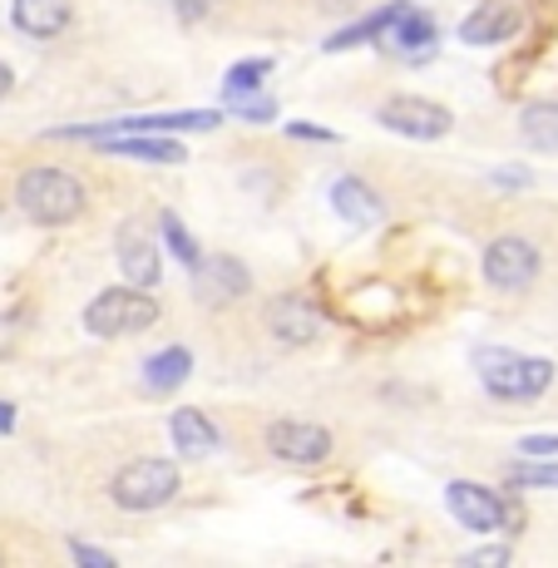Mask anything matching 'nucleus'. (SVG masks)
<instances>
[{"label":"nucleus","mask_w":558,"mask_h":568,"mask_svg":"<svg viewBox=\"0 0 558 568\" xmlns=\"http://www.w3.org/2000/svg\"><path fill=\"white\" fill-rule=\"evenodd\" d=\"M16 203L26 207L35 223L64 227L84 213V183L70 169H54V163H35V169L20 173L16 183Z\"/></svg>","instance_id":"nucleus-1"},{"label":"nucleus","mask_w":558,"mask_h":568,"mask_svg":"<svg viewBox=\"0 0 558 568\" xmlns=\"http://www.w3.org/2000/svg\"><path fill=\"white\" fill-rule=\"evenodd\" d=\"M475 366H479V381H485V390L495 400H539L544 390L554 386V362L505 352V346L475 352Z\"/></svg>","instance_id":"nucleus-2"},{"label":"nucleus","mask_w":558,"mask_h":568,"mask_svg":"<svg viewBox=\"0 0 558 568\" xmlns=\"http://www.w3.org/2000/svg\"><path fill=\"white\" fill-rule=\"evenodd\" d=\"M163 316V307L149 297V287H104L84 307V332L114 342V336H139Z\"/></svg>","instance_id":"nucleus-3"},{"label":"nucleus","mask_w":558,"mask_h":568,"mask_svg":"<svg viewBox=\"0 0 558 568\" xmlns=\"http://www.w3.org/2000/svg\"><path fill=\"white\" fill-rule=\"evenodd\" d=\"M179 485H183L179 465L159 460V455H144V460H129L109 479V499H114L119 509H129V515H153V509H163L179 495Z\"/></svg>","instance_id":"nucleus-4"},{"label":"nucleus","mask_w":558,"mask_h":568,"mask_svg":"<svg viewBox=\"0 0 558 568\" xmlns=\"http://www.w3.org/2000/svg\"><path fill=\"white\" fill-rule=\"evenodd\" d=\"M371 45L381 54H390V60H430L440 50V26L420 6H386Z\"/></svg>","instance_id":"nucleus-5"},{"label":"nucleus","mask_w":558,"mask_h":568,"mask_svg":"<svg viewBox=\"0 0 558 568\" xmlns=\"http://www.w3.org/2000/svg\"><path fill=\"white\" fill-rule=\"evenodd\" d=\"M376 119L390 129V134L415 139V144H435V139H445L455 129L450 109L435 104V100H415V94H396V100H386Z\"/></svg>","instance_id":"nucleus-6"},{"label":"nucleus","mask_w":558,"mask_h":568,"mask_svg":"<svg viewBox=\"0 0 558 568\" xmlns=\"http://www.w3.org/2000/svg\"><path fill=\"white\" fill-rule=\"evenodd\" d=\"M485 282L495 292H529L539 282V247L529 237H495L485 247Z\"/></svg>","instance_id":"nucleus-7"},{"label":"nucleus","mask_w":558,"mask_h":568,"mask_svg":"<svg viewBox=\"0 0 558 568\" xmlns=\"http://www.w3.org/2000/svg\"><path fill=\"white\" fill-rule=\"evenodd\" d=\"M445 505H450V515L465 524L469 534H499L509 524V505L495 495V489H485V485H475V479H450L445 485Z\"/></svg>","instance_id":"nucleus-8"},{"label":"nucleus","mask_w":558,"mask_h":568,"mask_svg":"<svg viewBox=\"0 0 558 568\" xmlns=\"http://www.w3.org/2000/svg\"><path fill=\"white\" fill-rule=\"evenodd\" d=\"M267 450L282 465H322L332 455V430L312 420H272L267 425Z\"/></svg>","instance_id":"nucleus-9"},{"label":"nucleus","mask_w":558,"mask_h":568,"mask_svg":"<svg viewBox=\"0 0 558 568\" xmlns=\"http://www.w3.org/2000/svg\"><path fill=\"white\" fill-rule=\"evenodd\" d=\"M267 332L277 346H312L316 336L326 332V316L316 312V302L302 297V292H282L267 307Z\"/></svg>","instance_id":"nucleus-10"},{"label":"nucleus","mask_w":558,"mask_h":568,"mask_svg":"<svg viewBox=\"0 0 558 568\" xmlns=\"http://www.w3.org/2000/svg\"><path fill=\"white\" fill-rule=\"evenodd\" d=\"M193 272H199V277H193V292H199V302H207V307H227V302H237L247 287H253V272L227 253L199 257Z\"/></svg>","instance_id":"nucleus-11"},{"label":"nucleus","mask_w":558,"mask_h":568,"mask_svg":"<svg viewBox=\"0 0 558 568\" xmlns=\"http://www.w3.org/2000/svg\"><path fill=\"white\" fill-rule=\"evenodd\" d=\"M10 20H16V30H26V36L54 40L70 30L74 6L70 0H10Z\"/></svg>","instance_id":"nucleus-12"},{"label":"nucleus","mask_w":558,"mask_h":568,"mask_svg":"<svg viewBox=\"0 0 558 568\" xmlns=\"http://www.w3.org/2000/svg\"><path fill=\"white\" fill-rule=\"evenodd\" d=\"M169 435H173V450L189 455V460H203V455H213L217 445H223V435H217V425L207 420L203 410L183 406L169 415Z\"/></svg>","instance_id":"nucleus-13"},{"label":"nucleus","mask_w":558,"mask_h":568,"mask_svg":"<svg viewBox=\"0 0 558 568\" xmlns=\"http://www.w3.org/2000/svg\"><path fill=\"white\" fill-rule=\"evenodd\" d=\"M514 30H519V10H514L509 0H485V6L459 26V40H465V45H499Z\"/></svg>","instance_id":"nucleus-14"},{"label":"nucleus","mask_w":558,"mask_h":568,"mask_svg":"<svg viewBox=\"0 0 558 568\" xmlns=\"http://www.w3.org/2000/svg\"><path fill=\"white\" fill-rule=\"evenodd\" d=\"M94 144H100L104 154L139 159V163H183V159H189L179 139H169V134H124V139L104 134V139H94Z\"/></svg>","instance_id":"nucleus-15"},{"label":"nucleus","mask_w":558,"mask_h":568,"mask_svg":"<svg viewBox=\"0 0 558 568\" xmlns=\"http://www.w3.org/2000/svg\"><path fill=\"white\" fill-rule=\"evenodd\" d=\"M332 207H336V213H342L352 227H376L381 217H386V203L371 193V183L352 179V173L332 183Z\"/></svg>","instance_id":"nucleus-16"},{"label":"nucleus","mask_w":558,"mask_h":568,"mask_svg":"<svg viewBox=\"0 0 558 568\" xmlns=\"http://www.w3.org/2000/svg\"><path fill=\"white\" fill-rule=\"evenodd\" d=\"M189 371H193V352H189V346H163V352H153L144 362V390H153V396L179 390L183 381H189Z\"/></svg>","instance_id":"nucleus-17"},{"label":"nucleus","mask_w":558,"mask_h":568,"mask_svg":"<svg viewBox=\"0 0 558 568\" xmlns=\"http://www.w3.org/2000/svg\"><path fill=\"white\" fill-rule=\"evenodd\" d=\"M119 272L129 287H153L159 282V247L144 233H124L119 237Z\"/></svg>","instance_id":"nucleus-18"},{"label":"nucleus","mask_w":558,"mask_h":568,"mask_svg":"<svg viewBox=\"0 0 558 568\" xmlns=\"http://www.w3.org/2000/svg\"><path fill=\"white\" fill-rule=\"evenodd\" d=\"M519 134L529 149H539V154H558V104H529L519 114Z\"/></svg>","instance_id":"nucleus-19"},{"label":"nucleus","mask_w":558,"mask_h":568,"mask_svg":"<svg viewBox=\"0 0 558 568\" xmlns=\"http://www.w3.org/2000/svg\"><path fill=\"white\" fill-rule=\"evenodd\" d=\"M159 233H163V247H169L173 257L183 262V267H199V243L189 237V227L179 223V213H159Z\"/></svg>","instance_id":"nucleus-20"},{"label":"nucleus","mask_w":558,"mask_h":568,"mask_svg":"<svg viewBox=\"0 0 558 568\" xmlns=\"http://www.w3.org/2000/svg\"><path fill=\"white\" fill-rule=\"evenodd\" d=\"M227 114L247 119V124H267V119H277V104H272L262 90H253V94H227Z\"/></svg>","instance_id":"nucleus-21"},{"label":"nucleus","mask_w":558,"mask_h":568,"mask_svg":"<svg viewBox=\"0 0 558 568\" xmlns=\"http://www.w3.org/2000/svg\"><path fill=\"white\" fill-rule=\"evenodd\" d=\"M509 479L514 485H524V489H558V455L554 460H534V465H514L509 469Z\"/></svg>","instance_id":"nucleus-22"},{"label":"nucleus","mask_w":558,"mask_h":568,"mask_svg":"<svg viewBox=\"0 0 558 568\" xmlns=\"http://www.w3.org/2000/svg\"><path fill=\"white\" fill-rule=\"evenodd\" d=\"M267 70H272L267 60H253V64H237V70H227V94H253V90H262Z\"/></svg>","instance_id":"nucleus-23"},{"label":"nucleus","mask_w":558,"mask_h":568,"mask_svg":"<svg viewBox=\"0 0 558 568\" xmlns=\"http://www.w3.org/2000/svg\"><path fill=\"white\" fill-rule=\"evenodd\" d=\"M381 10H386V6H381ZM381 10H376V16H366V20H356V26L336 30V36L326 40V50H346V45H361V40L371 45V36H376V26H381Z\"/></svg>","instance_id":"nucleus-24"},{"label":"nucleus","mask_w":558,"mask_h":568,"mask_svg":"<svg viewBox=\"0 0 558 568\" xmlns=\"http://www.w3.org/2000/svg\"><path fill=\"white\" fill-rule=\"evenodd\" d=\"M519 455H524V460H554V455H558V435H524Z\"/></svg>","instance_id":"nucleus-25"},{"label":"nucleus","mask_w":558,"mask_h":568,"mask_svg":"<svg viewBox=\"0 0 558 568\" xmlns=\"http://www.w3.org/2000/svg\"><path fill=\"white\" fill-rule=\"evenodd\" d=\"M70 559H74V564H90V568H109V564H114V554H104V549H94V544H80V539H74V544H70Z\"/></svg>","instance_id":"nucleus-26"},{"label":"nucleus","mask_w":558,"mask_h":568,"mask_svg":"<svg viewBox=\"0 0 558 568\" xmlns=\"http://www.w3.org/2000/svg\"><path fill=\"white\" fill-rule=\"evenodd\" d=\"M292 139H312V144H336L332 129H316V124H287Z\"/></svg>","instance_id":"nucleus-27"},{"label":"nucleus","mask_w":558,"mask_h":568,"mask_svg":"<svg viewBox=\"0 0 558 568\" xmlns=\"http://www.w3.org/2000/svg\"><path fill=\"white\" fill-rule=\"evenodd\" d=\"M465 564H509V549H475Z\"/></svg>","instance_id":"nucleus-28"},{"label":"nucleus","mask_w":558,"mask_h":568,"mask_svg":"<svg viewBox=\"0 0 558 568\" xmlns=\"http://www.w3.org/2000/svg\"><path fill=\"white\" fill-rule=\"evenodd\" d=\"M495 183H505V189H514V183H519V189H529V173H524V169H499Z\"/></svg>","instance_id":"nucleus-29"},{"label":"nucleus","mask_w":558,"mask_h":568,"mask_svg":"<svg viewBox=\"0 0 558 568\" xmlns=\"http://www.w3.org/2000/svg\"><path fill=\"white\" fill-rule=\"evenodd\" d=\"M16 430V406L10 400H0V435H10Z\"/></svg>","instance_id":"nucleus-30"},{"label":"nucleus","mask_w":558,"mask_h":568,"mask_svg":"<svg viewBox=\"0 0 558 568\" xmlns=\"http://www.w3.org/2000/svg\"><path fill=\"white\" fill-rule=\"evenodd\" d=\"M173 6H179V10H183V16H189V20H199V16H203V10H207V0H173Z\"/></svg>","instance_id":"nucleus-31"},{"label":"nucleus","mask_w":558,"mask_h":568,"mask_svg":"<svg viewBox=\"0 0 558 568\" xmlns=\"http://www.w3.org/2000/svg\"><path fill=\"white\" fill-rule=\"evenodd\" d=\"M10 84H16V74H10V64L0 60V100H6V94H10Z\"/></svg>","instance_id":"nucleus-32"}]
</instances>
